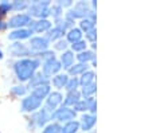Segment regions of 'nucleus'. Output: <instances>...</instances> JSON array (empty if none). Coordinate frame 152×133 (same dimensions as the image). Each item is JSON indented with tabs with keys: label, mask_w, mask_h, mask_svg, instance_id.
Listing matches in <instances>:
<instances>
[{
	"label": "nucleus",
	"mask_w": 152,
	"mask_h": 133,
	"mask_svg": "<svg viewBox=\"0 0 152 133\" xmlns=\"http://www.w3.org/2000/svg\"><path fill=\"white\" fill-rule=\"evenodd\" d=\"M57 4L63 8V7H70L73 4V1H72V0H65V1H58Z\"/></svg>",
	"instance_id": "ea45409f"
},
{
	"label": "nucleus",
	"mask_w": 152,
	"mask_h": 133,
	"mask_svg": "<svg viewBox=\"0 0 152 133\" xmlns=\"http://www.w3.org/2000/svg\"><path fill=\"white\" fill-rule=\"evenodd\" d=\"M81 100V93L78 92V90H75V92H69L67 93V96L65 97V100H63V106H74L75 104H77L78 101Z\"/></svg>",
	"instance_id": "6ab92c4d"
},
{
	"label": "nucleus",
	"mask_w": 152,
	"mask_h": 133,
	"mask_svg": "<svg viewBox=\"0 0 152 133\" xmlns=\"http://www.w3.org/2000/svg\"><path fill=\"white\" fill-rule=\"evenodd\" d=\"M50 7H51V4L49 0L32 1L31 4H28V15L31 17H37V19H47V16H50Z\"/></svg>",
	"instance_id": "f03ea898"
},
{
	"label": "nucleus",
	"mask_w": 152,
	"mask_h": 133,
	"mask_svg": "<svg viewBox=\"0 0 152 133\" xmlns=\"http://www.w3.org/2000/svg\"><path fill=\"white\" fill-rule=\"evenodd\" d=\"M38 55H39L40 59H45V61H49V59L54 58V54H53V51H50V50L43 51V52H40V54H38Z\"/></svg>",
	"instance_id": "e433bc0d"
},
{
	"label": "nucleus",
	"mask_w": 152,
	"mask_h": 133,
	"mask_svg": "<svg viewBox=\"0 0 152 133\" xmlns=\"http://www.w3.org/2000/svg\"><path fill=\"white\" fill-rule=\"evenodd\" d=\"M32 34H34V32H32L30 28H18V30H14V31L10 32L8 39L19 42V41H23V39H28V38H31Z\"/></svg>",
	"instance_id": "4468645a"
},
{
	"label": "nucleus",
	"mask_w": 152,
	"mask_h": 133,
	"mask_svg": "<svg viewBox=\"0 0 152 133\" xmlns=\"http://www.w3.org/2000/svg\"><path fill=\"white\" fill-rule=\"evenodd\" d=\"M96 125V116L94 114H83L81 117L80 128L85 132H90L93 129V126Z\"/></svg>",
	"instance_id": "dca6fc26"
},
{
	"label": "nucleus",
	"mask_w": 152,
	"mask_h": 133,
	"mask_svg": "<svg viewBox=\"0 0 152 133\" xmlns=\"http://www.w3.org/2000/svg\"><path fill=\"white\" fill-rule=\"evenodd\" d=\"M88 63H77V65H73L72 67L69 69V73L73 75V77H77V75H82L85 71H88Z\"/></svg>",
	"instance_id": "5701e85b"
},
{
	"label": "nucleus",
	"mask_w": 152,
	"mask_h": 133,
	"mask_svg": "<svg viewBox=\"0 0 152 133\" xmlns=\"http://www.w3.org/2000/svg\"><path fill=\"white\" fill-rule=\"evenodd\" d=\"M59 63H61V66H62L63 69L69 70L70 67L73 66V63H74V54H73V51H70V50L63 51L62 55H61Z\"/></svg>",
	"instance_id": "f3484780"
},
{
	"label": "nucleus",
	"mask_w": 152,
	"mask_h": 133,
	"mask_svg": "<svg viewBox=\"0 0 152 133\" xmlns=\"http://www.w3.org/2000/svg\"><path fill=\"white\" fill-rule=\"evenodd\" d=\"M7 22H4V20H1V19H0V31H3V30H6L7 28Z\"/></svg>",
	"instance_id": "a19ab883"
},
{
	"label": "nucleus",
	"mask_w": 152,
	"mask_h": 133,
	"mask_svg": "<svg viewBox=\"0 0 152 133\" xmlns=\"http://www.w3.org/2000/svg\"><path fill=\"white\" fill-rule=\"evenodd\" d=\"M62 101H63V96L59 92H50V94L46 98V106L45 108H46L49 112L53 113L55 109L59 108V105L62 104Z\"/></svg>",
	"instance_id": "9b49d317"
},
{
	"label": "nucleus",
	"mask_w": 152,
	"mask_h": 133,
	"mask_svg": "<svg viewBox=\"0 0 152 133\" xmlns=\"http://www.w3.org/2000/svg\"><path fill=\"white\" fill-rule=\"evenodd\" d=\"M11 7L15 11H23V9L28 8V3L24 1V0H16V1H14V3L11 4Z\"/></svg>",
	"instance_id": "2f4dec72"
},
{
	"label": "nucleus",
	"mask_w": 152,
	"mask_h": 133,
	"mask_svg": "<svg viewBox=\"0 0 152 133\" xmlns=\"http://www.w3.org/2000/svg\"><path fill=\"white\" fill-rule=\"evenodd\" d=\"M3 58V51H1V50H0V59Z\"/></svg>",
	"instance_id": "37998d69"
},
{
	"label": "nucleus",
	"mask_w": 152,
	"mask_h": 133,
	"mask_svg": "<svg viewBox=\"0 0 152 133\" xmlns=\"http://www.w3.org/2000/svg\"><path fill=\"white\" fill-rule=\"evenodd\" d=\"M75 114L77 113L74 109H70L67 106H61L51 113V120H55L58 122H69L75 118Z\"/></svg>",
	"instance_id": "7ed1b4c3"
},
{
	"label": "nucleus",
	"mask_w": 152,
	"mask_h": 133,
	"mask_svg": "<svg viewBox=\"0 0 152 133\" xmlns=\"http://www.w3.org/2000/svg\"><path fill=\"white\" fill-rule=\"evenodd\" d=\"M31 22L32 19L28 14H16L10 17V20L7 22V26L14 30H18V28H24V26H30Z\"/></svg>",
	"instance_id": "39448f33"
},
{
	"label": "nucleus",
	"mask_w": 152,
	"mask_h": 133,
	"mask_svg": "<svg viewBox=\"0 0 152 133\" xmlns=\"http://www.w3.org/2000/svg\"><path fill=\"white\" fill-rule=\"evenodd\" d=\"M77 59L80 61V63H88L89 61H94V52L89 51V50H85V51L80 52L77 55Z\"/></svg>",
	"instance_id": "b1692460"
},
{
	"label": "nucleus",
	"mask_w": 152,
	"mask_h": 133,
	"mask_svg": "<svg viewBox=\"0 0 152 133\" xmlns=\"http://www.w3.org/2000/svg\"><path fill=\"white\" fill-rule=\"evenodd\" d=\"M80 27H81V30H83V31H85V34H86V32H89L90 30L94 28V22L90 20V19H86V17H85V19H81Z\"/></svg>",
	"instance_id": "bb28decb"
},
{
	"label": "nucleus",
	"mask_w": 152,
	"mask_h": 133,
	"mask_svg": "<svg viewBox=\"0 0 152 133\" xmlns=\"http://www.w3.org/2000/svg\"><path fill=\"white\" fill-rule=\"evenodd\" d=\"M96 84L93 82V84H90V85H86V86H83L82 87V94L85 96V98H90V97L93 96L96 93Z\"/></svg>",
	"instance_id": "cd10ccee"
},
{
	"label": "nucleus",
	"mask_w": 152,
	"mask_h": 133,
	"mask_svg": "<svg viewBox=\"0 0 152 133\" xmlns=\"http://www.w3.org/2000/svg\"><path fill=\"white\" fill-rule=\"evenodd\" d=\"M92 6H93V8H96V7H97V3H96V1H92Z\"/></svg>",
	"instance_id": "79ce46f5"
},
{
	"label": "nucleus",
	"mask_w": 152,
	"mask_h": 133,
	"mask_svg": "<svg viewBox=\"0 0 152 133\" xmlns=\"http://www.w3.org/2000/svg\"><path fill=\"white\" fill-rule=\"evenodd\" d=\"M88 106H89V110H90V113H96V108H97V104H96V100L94 98H88Z\"/></svg>",
	"instance_id": "4c0bfd02"
},
{
	"label": "nucleus",
	"mask_w": 152,
	"mask_h": 133,
	"mask_svg": "<svg viewBox=\"0 0 152 133\" xmlns=\"http://www.w3.org/2000/svg\"><path fill=\"white\" fill-rule=\"evenodd\" d=\"M61 69H62V66H61L59 61L55 59V57L54 58H51V59H49V61H45V63H43V66H42L43 74L46 75V77L57 75L58 73H59Z\"/></svg>",
	"instance_id": "9d476101"
},
{
	"label": "nucleus",
	"mask_w": 152,
	"mask_h": 133,
	"mask_svg": "<svg viewBox=\"0 0 152 133\" xmlns=\"http://www.w3.org/2000/svg\"><path fill=\"white\" fill-rule=\"evenodd\" d=\"M11 9H12V7H11V3H10V1H6V0L0 1V17L7 15Z\"/></svg>",
	"instance_id": "72a5a7b5"
},
{
	"label": "nucleus",
	"mask_w": 152,
	"mask_h": 133,
	"mask_svg": "<svg viewBox=\"0 0 152 133\" xmlns=\"http://www.w3.org/2000/svg\"><path fill=\"white\" fill-rule=\"evenodd\" d=\"M49 82H50L49 77H46L43 73H35L31 77V79L28 81V87L35 89V87L42 86V85H49Z\"/></svg>",
	"instance_id": "2eb2a0df"
},
{
	"label": "nucleus",
	"mask_w": 152,
	"mask_h": 133,
	"mask_svg": "<svg viewBox=\"0 0 152 133\" xmlns=\"http://www.w3.org/2000/svg\"><path fill=\"white\" fill-rule=\"evenodd\" d=\"M86 38H88L90 42H93V43H94V42H96V28L90 30L89 32H86Z\"/></svg>",
	"instance_id": "58836bf2"
},
{
	"label": "nucleus",
	"mask_w": 152,
	"mask_h": 133,
	"mask_svg": "<svg viewBox=\"0 0 152 133\" xmlns=\"http://www.w3.org/2000/svg\"><path fill=\"white\" fill-rule=\"evenodd\" d=\"M51 120V112L46 109V108H42L40 110H37L30 118V124H32L34 128H42L47 124V122Z\"/></svg>",
	"instance_id": "20e7f679"
},
{
	"label": "nucleus",
	"mask_w": 152,
	"mask_h": 133,
	"mask_svg": "<svg viewBox=\"0 0 152 133\" xmlns=\"http://www.w3.org/2000/svg\"><path fill=\"white\" fill-rule=\"evenodd\" d=\"M89 133H94V132H93V130H90V132H89Z\"/></svg>",
	"instance_id": "c03bdc74"
},
{
	"label": "nucleus",
	"mask_w": 152,
	"mask_h": 133,
	"mask_svg": "<svg viewBox=\"0 0 152 133\" xmlns=\"http://www.w3.org/2000/svg\"><path fill=\"white\" fill-rule=\"evenodd\" d=\"M67 81H69V77L66 74H57L53 77V86L57 89H62L66 86Z\"/></svg>",
	"instance_id": "aec40b11"
},
{
	"label": "nucleus",
	"mask_w": 152,
	"mask_h": 133,
	"mask_svg": "<svg viewBox=\"0 0 152 133\" xmlns=\"http://www.w3.org/2000/svg\"><path fill=\"white\" fill-rule=\"evenodd\" d=\"M67 42H70V43H75V42H80L81 38H82V31H81L80 28H75V27H73V28H70L69 31H67Z\"/></svg>",
	"instance_id": "4be33fe9"
},
{
	"label": "nucleus",
	"mask_w": 152,
	"mask_h": 133,
	"mask_svg": "<svg viewBox=\"0 0 152 133\" xmlns=\"http://www.w3.org/2000/svg\"><path fill=\"white\" fill-rule=\"evenodd\" d=\"M78 129H80V122L73 120L61 126V133H77Z\"/></svg>",
	"instance_id": "412c9836"
},
{
	"label": "nucleus",
	"mask_w": 152,
	"mask_h": 133,
	"mask_svg": "<svg viewBox=\"0 0 152 133\" xmlns=\"http://www.w3.org/2000/svg\"><path fill=\"white\" fill-rule=\"evenodd\" d=\"M40 66L38 58H22L14 63V71L20 82H28Z\"/></svg>",
	"instance_id": "f257e3e1"
},
{
	"label": "nucleus",
	"mask_w": 152,
	"mask_h": 133,
	"mask_svg": "<svg viewBox=\"0 0 152 133\" xmlns=\"http://www.w3.org/2000/svg\"><path fill=\"white\" fill-rule=\"evenodd\" d=\"M78 86H80V81H78V78H74V77H73V78H69V81H67L65 89L67 90V93L69 92H75Z\"/></svg>",
	"instance_id": "7c9ffc66"
},
{
	"label": "nucleus",
	"mask_w": 152,
	"mask_h": 133,
	"mask_svg": "<svg viewBox=\"0 0 152 133\" xmlns=\"http://www.w3.org/2000/svg\"><path fill=\"white\" fill-rule=\"evenodd\" d=\"M62 11H63L62 7H59L58 4H54V6L50 7V15L54 17L55 20H58V19L62 17Z\"/></svg>",
	"instance_id": "c756f323"
},
{
	"label": "nucleus",
	"mask_w": 152,
	"mask_h": 133,
	"mask_svg": "<svg viewBox=\"0 0 152 133\" xmlns=\"http://www.w3.org/2000/svg\"><path fill=\"white\" fill-rule=\"evenodd\" d=\"M8 51L11 54V57H15V58H24L27 55H30V49L26 46V44L20 43V42H15L11 46L8 47Z\"/></svg>",
	"instance_id": "f8f14e48"
},
{
	"label": "nucleus",
	"mask_w": 152,
	"mask_h": 133,
	"mask_svg": "<svg viewBox=\"0 0 152 133\" xmlns=\"http://www.w3.org/2000/svg\"><path fill=\"white\" fill-rule=\"evenodd\" d=\"M72 49L73 51H78V52H82L86 50V43L83 41H80V42H75V43L72 44Z\"/></svg>",
	"instance_id": "f704fd0d"
},
{
	"label": "nucleus",
	"mask_w": 152,
	"mask_h": 133,
	"mask_svg": "<svg viewBox=\"0 0 152 133\" xmlns=\"http://www.w3.org/2000/svg\"><path fill=\"white\" fill-rule=\"evenodd\" d=\"M42 133H61V125L58 122H51L45 126Z\"/></svg>",
	"instance_id": "c85d7f7f"
},
{
	"label": "nucleus",
	"mask_w": 152,
	"mask_h": 133,
	"mask_svg": "<svg viewBox=\"0 0 152 133\" xmlns=\"http://www.w3.org/2000/svg\"><path fill=\"white\" fill-rule=\"evenodd\" d=\"M30 30L32 32H47L51 28V23L49 19H38V20H32L30 23Z\"/></svg>",
	"instance_id": "ddd939ff"
},
{
	"label": "nucleus",
	"mask_w": 152,
	"mask_h": 133,
	"mask_svg": "<svg viewBox=\"0 0 152 133\" xmlns=\"http://www.w3.org/2000/svg\"><path fill=\"white\" fill-rule=\"evenodd\" d=\"M94 77H96V74L93 71H85L82 75H81V78L78 79V81H80V85H82V86H86V85L93 84V81H94Z\"/></svg>",
	"instance_id": "393cba45"
},
{
	"label": "nucleus",
	"mask_w": 152,
	"mask_h": 133,
	"mask_svg": "<svg viewBox=\"0 0 152 133\" xmlns=\"http://www.w3.org/2000/svg\"><path fill=\"white\" fill-rule=\"evenodd\" d=\"M50 86L49 85H42V86H38V87H35V89H32V92H31V96H34L35 98H38V100H45V98H47V96L50 94Z\"/></svg>",
	"instance_id": "a211bd4d"
},
{
	"label": "nucleus",
	"mask_w": 152,
	"mask_h": 133,
	"mask_svg": "<svg viewBox=\"0 0 152 133\" xmlns=\"http://www.w3.org/2000/svg\"><path fill=\"white\" fill-rule=\"evenodd\" d=\"M90 9H89V7H88V4H86L85 1H78V3L74 6V8L70 9V11L67 12L66 16L72 17L73 20L77 19V17H80V19H85Z\"/></svg>",
	"instance_id": "1a4fd4ad"
},
{
	"label": "nucleus",
	"mask_w": 152,
	"mask_h": 133,
	"mask_svg": "<svg viewBox=\"0 0 152 133\" xmlns=\"http://www.w3.org/2000/svg\"><path fill=\"white\" fill-rule=\"evenodd\" d=\"M65 32H66V28H65V26H63V20L62 19H58L57 23H55V26L47 31L46 39L49 42L50 41L57 42V41H59V39H62L63 35H65Z\"/></svg>",
	"instance_id": "0eeeda50"
},
{
	"label": "nucleus",
	"mask_w": 152,
	"mask_h": 133,
	"mask_svg": "<svg viewBox=\"0 0 152 133\" xmlns=\"http://www.w3.org/2000/svg\"><path fill=\"white\" fill-rule=\"evenodd\" d=\"M11 93L16 97H23L27 93V87L24 85H15L11 87Z\"/></svg>",
	"instance_id": "a878e982"
},
{
	"label": "nucleus",
	"mask_w": 152,
	"mask_h": 133,
	"mask_svg": "<svg viewBox=\"0 0 152 133\" xmlns=\"http://www.w3.org/2000/svg\"><path fill=\"white\" fill-rule=\"evenodd\" d=\"M49 44H50V42L45 36H34L30 41V50L40 54V52L49 50Z\"/></svg>",
	"instance_id": "6e6552de"
},
{
	"label": "nucleus",
	"mask_w": 152,
	"mask_h": 133,
	"mask_svg": "<svg viewBox=\"0 0 152 133\" xmlns=\"http://www.w3.org/2000/svg\"><path fill=\"white\" fill-rule=\"evenodd\" d=\"M74 109H75V113L77 112H86L89 110V106H88V98L85 100H80L77 104L74 105Z\"/></svg>",
	"instance_id": "473e14b6"
},
{
	"label": "nucleus",
	"mask_w": 152,
	"mask_h": 133,
	"mask_svg": "<svg viewBox=\"0 0 152 133\" xmlns=\"http://www.w3.org/2000/svg\"><path fill=\"white\" fill-rule=\"evenodd\" d=\"M42 105V101L35 98L34 96H27L26 98L22 100V105H20V110L23 113H35Z\"/></svg>",
	"instance_id": "423d86ee"
},
{
	"label": "nucleus",
	"mask_w": 152,
	"mask_h": 133,
	"mask_svg": "<svg viewBox=\"0 0 152 133\" xmlns=\"http://www.w3.org/2000/svg\"><path fill=\"white\" fill-rule=\"evenodd\" d=\"M54 47H55V50H59V51H66V49H67V41H65V39H59V41L55 42Z\"/></svg>",
	"instance_id": "c9c22d12"
}]
</instances>
